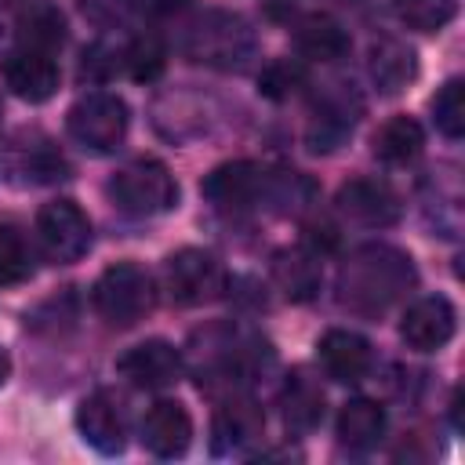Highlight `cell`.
Returning <instances> with one entry per match:
<instances>
[{
    "label": "cell",
    "instance_id": "6da1fadb",
    "mask_svg": "<svg viewBox=\"0 0 465 465\" xmlns=\"http://www.w3.org/2000/svg\"><path fill=\"white\" fill-rule=\"evenodd\" d=\"M414 280H418L414 262L403 251L389 243H367L345 258L338 272V302L349 312L381 316L414 287Z\"/></svg>",
    "mask_w": 465,
    "mask_h": 465
},
{
    "label": "cell",
    "instance_id": "7a4b0ae2",
    "mask_svg": "<svg viewBox=\"0 0 465 465\" xmlns=\"http://www.w3.org/2000/svg\"><path fill=\"white\" fill-rule=\"evenodd\" d=\"M254 47V29L232 11H203L182 33V54L211 69H243Z\"/></svg>",
    "mask_w": 465,
    "mask_h": 465
},
{
    "label": "cell",
    "instance_id": "3957f363",
    "mask_svg": "<svg viewBox=\"0 0 465 465\" xmlns=\"http://www.w3.org/2000/svg\"><path fill=\"white\" fill-rule=\"evenodd\" d=\"M91 302H94V312L109 323V327H134L142 323L153 305H156V287H153V276L134 265V262H116L109 265L94 287H91Z\"/></svg>",
    "mask_w": 465,
    "mask_h": 465
},
{
    "label": "cell",
    "instance_id": "277c9868",
    "mask_svg": "<svg viewBox=\"0 0 465 465\" xmlns=\"http://www.w3.org/2000/svg\"><path fill=\"white\" fill-rule=\"evenodd\" d=\"M105 193L131 218L167 214L178 203V182H174V174L167 171V163H160L153 156H142V160H131L127 167H120L109 178Z\"/></svg>",
    "mask_w": 465,
    "mask_h": 465
},
{
    "label": "cell",
    "instance_id": "5b68a950",
    "mask_svg": "<svg viewBox=\"0 0 465 465\" xmlns=\"http://www.w3.org/2000/svg\"><path fill=\"white\" fill-rule=\"evenodd\" d=\"M127 124H131V113H127V102L120 94H109V91H94V94H84L69 116H65V127H69V138L87 149V153H113L124 134H127Z\"/></svg>",
    "mask_w": 465,
    "mask_h": 465
},
{
    "label": "cell",
    "instance_id": "8992f818",
    "mask_svg": "<svg viewBox=\"0 0 465 465\" xmlns=\"http://www.w3.org/2000/svg\"><path fill=\"white\" fill-rule=\"evenodd\" d=\"M36 240L44 254L58 265L80 262L91 251V222L73 200H51L36 214Z\"/></svg>",
    "mask_w": 465,
    "mask_h": 465
},
{
    "label": "cell",
    "instance_id": "52a82bcc",
    "mask_svg": "<svg viewBox=\"0 0 465 465\" xmlns=\"http://www.w3.org/2000/svg\"><path fill=\"white\" fill-rule=\"evenodd\" d=\"M167 291L178 305H203L225 291V269L214 254L200 247H182L163 262Z\"/></svg>",
    "mask_w": 465,
    "mask_h": 465
},
{
    "label": "cell",
    "instance_id": "ba28073f",
    "mask_svg": "<svg viewBox=\"0 0 465 465\" xmlns=\"http://www.w3.org/2000/svg\"><path fill=\"white\" fill-rule=\"evenodd\" d=\"M200 193H203L214 207H225V211H254V207H265L269 167L251 163V160L222 163V167H214V171L203 178Z\"/></svg>",
    "mask_w": 465,
    "mask_h": 465
},
{
    "label": "cell",
    "instance_id": "9c48e42d",
    "mask_svg": "<svg viewBox=\"0 0 465 465\" xmlns=\"http://www.w3.org/2000/svg\"><path fill=\"white\" fill-rule=\"evenodd\" d=\"M76 432L84 436L87 447H94L98 454H124L127 447V418H124V403L109 392L98 389L91 396L80 400L76 407Z\"/></svg>",
    "mask_w": 465,
    "mask_h": 465
},
{
    "label": "cell",
    "instance_id": "30bf717a",
    "mask_svg": "<svg viewBox=\"0 0 465 465\" xmlns=\"http://www.w3.org/2000/svg\"><path fill=\"white\" fill-rule=\"evenodd\" d=\"M182 371H185L182 352L163 338L138 341L116 360V374L127 378L134 389H167L182 378Z\"/></svg>",
    "mask_w": 465,
    "mask_h": 465
},
{
    "label": "cell",
    "instance_id": "8fae6325",
    "mask_svg": "<svg viewBox=\"0 0 465 465\" xmlns=\"http://www.w3.org/2000/svg\"><path fill=\"white\" fill-rule=\"evenodd\" d=\"M458 331V312L443 294H429L407 305L403 320H400V338L414 349V352H436L443 349Z\"/></svg>",
    "mask_w": 465,
    "mask_h": 465
},
{
    "label": "cell",
    "instance_id": "7c38bea8",
    "mask_svg": "<svg viewBox=\"0 0 465 465\" xmlns=\"http://www.w3.org/2000/svg\"><path fill=\"white\" fill-rule=\"evenodd\" d=\"M338 211L367 229H389L400 222V196L381 178H352L338 189Z\"/></svg>",
    "mask_w": 465,
    "mask_h": 465
},
{
    "label": "cell",
    "instance_id": "4fadbf2b",
    "mask_svg": "<svg viewBox=\"0 0 465 465\" xmlns=\"http://www.w3.org/2000/svg\"><path fill=\"white\" fill-rule=\"evenodd\" d=\"M4 84L11 87V94H18L22 102H47L58 91V65L51 58V51L40 47H15L4 58Z\"/></svg>",
    "mask_w": 465,
    "mask_h": 465
},
{
    "label": "cell",
    "instance_id": "5bb4252c",
    "mask_svg": "<svg viewBox=\"0 0 465 465\" xmlns=\"http://www.w3.org/2000/svg\"><path fill=\"white\" fill-rule=\"evenodd\" d=\"M265 432V414L254 400H243V396H229L214 421H211V450L214 454H240L247 450L251 443H258Z\"/></svg>",
    "mask_w": 465,
    "mask_h": 465
},
{
    "label": "cell",
    "instance_id": "9a60e30c",
    "mask_svg": "<svg viewBox=\"0 0 465 465\" xmlns=\"http://www.w3.org/2000/svg\"><path fill=\"white\" fill-rule=\"evenodd\" d=\"M142 443L153 458H182L193 443V418L178 400H156L142 418Z\"/></svg>",
    "mask_w": 465,
    "mask_h": 465
},
{
    "label": "cell",
    "instance_id": "2e32d148",
    "mask_svg": "<svg viewBox=\"0 0 465 465\" xmlns=\"http://www.w3.org/2000/svg\"><path fill=\"white\" fill-rule=\"evenodd\" d=\"M360 98L345 87V84H334V91H327L320 102H316V116H312V127H309V149L312 153H327L334 145H341L356 120H360Z\"/></svg>",
    "mask_w": 465,
    "mask_h": 465
},
{
    "label": "cell",
    "instance_id": "e0dca14e",
    "mask_svg": "<svg viewBox=\"0 0 465 465\" xmlns=\"http://www.w3.org/2000/svg\"><path fill=\"white\" fill-rule=\"evenodd\" d=\"M316 356H320V367L327 378L334 381H363L374 367V352H371V341L356 331H327L320 341H316Z\"/></svg>",
    "mask_w": 465,
    "mask_h": 465
},
{
    "label": "cell",
    "instance_id": "ac0fdd59",
    "mask_svg": "<svg viewBox=\"0 0 465 465\" xmlns=\"http://www.w3.org/2000/svg\"><path fill=\"white\" fill-rule=\"evenodd\" d=\"M367 76L381 94H400L418 76V54L396 36H381L367 51Z\"/></svg>",
    "mask_w": 465,
    "mask_h": 465
},
{
    "label": "cell",
    "instance_id": "d6986e66",
    "mask_svg": "<svg viewBox=\"0 0 465 465\" xmlns=\"http://www.w3.org/2000/svg\"><path fill=\"white\" fill-rule=\"evenodd\" d=\"M334 432H338V443L345 450H352V454L374 450L381 443V436H385V411H381V403H374V400H349L338 411Z\"/></svg>",
    "mask_w": 465,
    "mask_h": 465
},
{
    "label": "cell",
    "instance_id": "ffe728a7",
    "mask_svg": "<svg viewBox=\"0 0 465 465\" xmlns=\"http://www.w3.org/2000/svg\"><path fill=\"white\" fill-rule=\"evenodd\" d=\"M280 407H283V425L291 432H312L323 418V389L316 378H309L305 371H294L283 381L280 392Z\"/></svg>",
    "mask_w": 465,
    "mask_h": 465
},
{
    "label": "cell",
    "instance_id": "44dd1931",
    "mask_svg": "<svg viewBox=\"0 0 465 465\" xmlns=\"http://www.w3.org/2000/svg\"><path fill=\"white\" fill-rule=\"evenodd\" d=\"M371 149L381 163H411L425 149V131L414 116H392L374 131Z\"/></svg>",
    "mask_w": 465,
    "mask_h": 465
},
{
    "label": "cell",
    "instance_id": "7402d4cb",
    "mask_svg": "<svg viewBox=\"0 0 465 465\" xmlns=\"http://www.w3.org/2000/svg\"><path fill=\"white\" fill-rule=\"evenodd\" d=\"M272 280L280 283V291L291 298V302H309L316 291H320V265H316V254L309 251H280L272 258Z\"/></svg>",
    "mask_w": 465,
    "mask_h": 465
},
{
    "label": "cell",
    "instance_id": "603a6c76",
    "mask_svg": "<svg viewBox=\"0 0 465 465\" xmlns=\"http://www.w3.org/2000/svg\"><path fill=\"white\" fill-rule=\"evenodd\" d=\"M294 44L305 58H320V62H334L349 51V33L341 29V22L327 18V15H312L298 25Z\"/></svg>",
    "mask_w": 465,
    "mask_h": 465
},
{
    "label": "cell",
    "instance_id": "cb8c5ba5",
    "mask_svg": "<svg viewBox=\"0 0 465 465\" xmlns=\"http://www.w3.org/2000/svg\"><path fill=\"white\" fill-rule=\"evenodd\" d=\"M33 243L25 236L22 225L15 222H0V287H15V283H25L36 269L33 262Z\"/></svg>",
    "mask_w": 465,
    "mask_h": 465
},
{
    "label": "cell",
    "instance_id": "d4e9b609",
    "mask_svg": "<svg viewBox=\"0 0 465 465\" xmlns=\"http://www.w3.org/2000/svg\"><path fill=\"white\" fill-rule=\"evenodd\" d=\"M11 171L22 174V182L44 185V182H62V178L69 174V163L62 160V153H58L51 142L40 138V142H33V145H18Z\"/></svg>",
    "mask_w": 465,
    "mask_h": 465
},
{
    "label": "cell",
    "instance_id": "484cf974",
    "mask_svg": "<svg viewBox=\"0 0 465 465\" xmlns=\"http://www.w3.org/2000/svg\"><path fill=\"white\" fill-rule=\"evenodd\" d=\"M432 124L450 142H458L465 134V84L458 76H450L436 91V98H432Z\"/></svg>",
    "mask_w": 465,
    "mask_h": 465
},
{
    "label": "cell",
    "instance_id": "4316f807",
    "mask_svg": "<svg viewBox=\"0 0 465 465\" xmlns=\"http://www.w3.org/2000/svg\"><path fill=\"white\" fill-rule=\"evenodd\" d=\"M392 15L418 33H436L454 18V0H392Z\"/></svg>",
    "mask_w": 465,
    "mask_h": 465
},
{
    "label": "cell",
    "instance_id": "83f0119b",
    "mask_svg": "<svg viewBox=\"0 0 465 465\" xmlns=\"http://www.w3.org/2000/svg\"><path fill=\"white\" fill-rule=\"evenodd\" d=\"M65 36V25H62V15L51 11V7H36L22 18V40L25 47H40V51H51L54 44H62Z\"/></svg>",
    "mask_w": 465,
    "mask_h": 465
},
{
    "label": "cell",
    "instance_id": "f1b7e54d",
    "mask_svg": "<svg viewBox=\"0 0 465 465\" xmlns=\"http://www.w3.org/2000/svg\"><path fill=\"white\" fill-rule=\"evenodd\" d=\"M124 65L131 69L134 80H153V76H160V69H163V47H160V40H156V36H138V40H131V44L124 47Z\"/></svg>",
    "mask_w": 465,
    "mask_h": 465
},
{
    "label": "cell",
    "instance_id": "f546056e",
    "mask_svg": "<svg viewBox=\"0 0 465 465\" xmlns=\"http://www.w3.org/2000/svg\"><path fill=\"white\" fill-rule=\"evenodd\" d=\"M302 84H305V69L298 62H291V58L272 62L262 73V94H269V98H291Z\"/></svg>",
    "mask_w": 465,
    "mask_h": 465
},
{
    "label": "cell",
    "instance_id": "4dcf8cb0",
    "mask_svg": "<svg viewBox=\"0 0 465 465\" xmlns=\"http://www.w3.org/2000/svg\"><path fill=\"white\" fill-rule=\"evenodd\" d=\"M76 7H80V15H84L91 25H98V29H116V25H124V22L131 18L134 0H76Z\"/></svg>",
    "mask_w": 465,
    "mask_h": 465
},
{
    "label": "cell",
    "instance_id": "1f68e13d",
    "mask_svg": "<svg viewBox=\"0 0 465 465\" xmlns=\"http://www.w3.org/2000/svg\"><path fill=\"white\" fill-rule=\"evenodd\" d=\"M120 65H124V51L105 47V44H94V47L84 54L80 76H87V80H109V76H113Z\"/></svg>",
    "mask_w": 465,
    "mask_h": 465
},
{
    "label": "cell",
    "instance_id": "d6a6232c",
    "mask_svg": "<svg viewBox=\"0 0 465 465\" xmlns=\"http://www.w3.org/2000/svg\"><path fill=\"white\" fill-rule=\"evenodd\" d=\"M142 4H145L153 15H171V11H182L189 0H142Z\"/></svg>",
    "mask_w": 465,
    "mask_h": 465
},
{
    "label": "cell",
    "instance_id": "836d02e7",
    "mask_svg": "<svg viewBox=\"0 0 465 465\" xmlns=\"http://www.w3.org/2000/svg\"><path fill=\"white\" fill-rule=\"evenodd\" d=\"M7 378H11V356H7V349L0 345V389L7 385Z\"/></svg>",
    "mask_w": 465,
    "mask_h": 465
},
{
    "label": "cell",
    "instance_id": "e575fe53",
    "mask_svg": "<svg viewBox=\"0 0 465 465\" xmlns=\"http://www.w3.org/2000/svg\"><path fill=\"white\" fill-rule=\"evenodd\" d=\"M0 109H4V105H0Z\"/></svg>",
    "mask_w": 465,
    "mask_h": 465
}]
</instances>
